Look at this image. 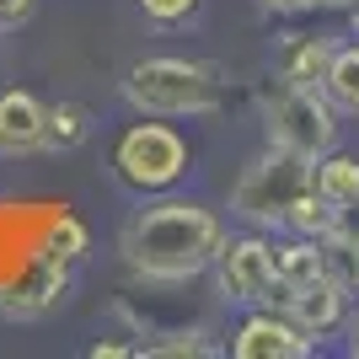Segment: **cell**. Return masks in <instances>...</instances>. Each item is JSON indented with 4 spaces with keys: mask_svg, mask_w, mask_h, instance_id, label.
<instances>
[{
    "mask_svg": "<svg viewBox=\"0 0 359 359\" xmlns=\"http://www.w3.org/2000/svg\"><path fill=\"white\" fill-rule=\"evenodd\" d=\"M348 354H354V359H359V311H354V316H348Z\"/></svg>",
    "mask_w": 359,
    "mask_h": 359,
    "instance_id": "26",
    "label": "cell"
},
{
    "mask_svg": "<svg viewBox=\"0 0 359 359\" xmlns=\"http://www.w3.org/2000/svg\"><path fill=\"white\" fill-rule=\"evenodd\" d=\"M32 16V0H0V32L16 27V22H27Z\"/></svg>",
    "mask_w": 359,
    "mask_h": 359,
    "instance_id": "22",
    "label": "cell"
},
{
    "mask_svg": "<svg viewBox=\"0 0 359 359\" xmlns=\"http://www.w3.org/2000/svg\"><path fill=\"white\" fill-rule=\"evenodd\" d=\"M140 11H145V22L172 27V22H188V16L198 11V0H140Z\"/></svg>",
    "mask_w": 359,
    "mask_h": 359,
    "instance_id": "19",
    "label": "cell"
},
{
    "mask_svg": "<svg viewBox=\"0 0 359 359\" xmlns=\"http://www.w3.org/2000/svg\"><path fill=\"white\" fill-rule=\"evenodd\" d=\"M145 354H215V344H204V332H188V338H172V344H150Z\"/></svg>",
    "mask_w": 359,
    "mask_h": 359,
    "instance_id": "21",
    "label": "cell"
},
{
    "mask_svg": "<svg viewBox=\"0 0 359 359\" xmlns=\"http://www.w3.org/2000/svg\"><path fill=\"white\" fill-rule=\"evenodd\" d=\"M65 290H70V257L43 247L11 285L0 290V316H6V322H43L65 300Z\"/></svg>",
    "mask_w": 359,
    "mask_h": 359,
    "instance_id": "7",
    "label": "cell"
},
{
    "mask_svg": "<svg viewBox=\"0 0 359 359\" xmlns=\"http://www.w3.org/2000/svg\"><path fill=\"white\" fill-rule=\"evenodd\" d=\"M263 135L300 161H322L327 150H338V107L322 86H279L263 102Z\"/></svg>",
    "mask_w": 359,
    "mask_h": 359,
    "instance_id": "4",
    "label": "cell"
},
{
    "mask_svg": "<svg viewBox=\"0 0 359 359\" xmlns=\"http://www.w3.org/2000/svg\"><path fill=\"white\" fill-rule=\"evenodd\" d=\"M43 118H48V107L38 102L32 91L6 86L0 91V156H6V161L38 156V150H43Z\"/></svg>",
    "mask_w": 359,
    "mask_h": 359,
    "instance_id": "10",
    "label": "cell"
},
{
    "mask_svg": "<svg viewBox=\"0 0 359 359\" xmlns=\"http://www.w3.org/2000/svg\"><path fill=\"white\" fill-rule=\"evenodd\" d=\"M273 279H279V290H300L311 279H322V241L295 236L285 247H273Z\"/></svg>",
    "mask_w": 359,
    "mask_h": 359,
    "instance_id": "12",
    "label": "cell"
},
{
    "mask_svg": "<svg viewBox=\"0 0 359 359\" xmlns=\"http://www.w3.org/2000/svg\"><path fill=\"white\" fill-rule=\"evenodd\" d=\"M113 172L135 194H161L188 172V145L166 123H135V129H123L118 150H113Z\"/></svg>",
    "mask_w": 359,
    "mask_h": 359,
    "instance_id": "5",
    "label": "cell"
},
{
    "mask_svg": "<svg viewBox=\"0 0 359 359\" xmlns=\"http://www.w3.org/2000/svg\"><path fill=\"white\" fill-rule=\"evenodd\" d=\"M43 247H48V252H60V257H70V263H75V257L86 252V225H81V220H70V215H60V225H54V231L43 236Z\"/></svg>",
    "mask_w": 359,
    "mask_h": 359,
    "instance_id": "18",
    "label": "cell"
},
{
    "mask_svg": "<svg viewBox=\"0 0 359 359\" xmlns=\"http://www.w3.org/2000/svg\"><path fill=\"white\" fill-rule=\"evenodd\" d=\"M123 97L129 107H140L145 118H188V113H210L220 107V70L198 60H172V54H156V60L129 65L123 75Z\"/></svg>",
    "mask_w": 359,
    "mask_h": 359,
    "instance_id": "2",
    "label": "cell"
},
{
    "mask_svg": "<svg viewBox=\"0 0 359 359\" xmlns=\"http://www.w3.org/2000/svg\"><path fill=\"white\" fill-rule=\"evenodd\" d=\"M322 91L338 113H359V38L332 48V65L322 75Z\"/></svg>",
    "mask_w": 359,
    "mask_h": 359,
    "instance_id": "14",
    "label": "cell"
},
{
    "mask_svg": "<svg viewBox=\"0 0 359 359\" xmlns=\"http://www.w3.org/2000/svg\"><path fill=\"white\" fill-rule=\"evenodd\" d=\"M311 188V161H300L290 150L269 145L231 188V215H241L257 231H285L295 198Z\"/></svg>",
    "mask_w": 359,
    "mask_h": 359,
    "instance_id": "3",
    "label": "cell"
},
{
    "mask_svg": "<svg viewBox=\"0 0 359 359\" xmlns=\"http://www.w3.org/2000/svg\"><path fill=\"white\" fill-rule=\"evenodd\" d=\"M91 140V113L81 102H54L43 118V150L65 156V150H81Z\"/></svg>",
    "mask_w": 359,
    "mask_h": 359,
    "instance_id": "15",
    "label": "cell"
},
{
    "mask_svg": "<svg viewBox=\"0 0 359 359\" xmlns=\"http://www.w3.org/2000/svg\"><path fill=\"white\" fill-rule=\"evenodd\" d=\"M348 16H354V38H359V6H348Z\"/></svg>",
    "mask_w": 359,
    "mask_h": 359,
    "instance_id": "27",
    "label": "cell"
},
{
    "mask_svg": "<svg viewBox=\"0 0 359 359\" xmlns=\"http://www.w3.org/2000/svg\"><path fill=\"white\" fill-rule=\"evenodd\" d=\"M269 11H285V16H295V11H311V0H263Z\"/></svg>",
    "mask_w": 359,
    "mask_h": 359,
    "instance_id": "23",
    "label": "cell"
},
{
    "mask_svg": "<svg viewBox=\"0 0 359 359\" xmlns=\"http://www.w3.org/2000/svg\"><path fill=\"white\" fill-rule=\"evenodd\" d=\"M348 300L354 295L322 273V279H311V285H300V290H273L269 306H279L290 322H300V327L322 344V338H332L338 327H348Z\"/></svg>",
    "mask_w": 359,
    "mask_h": 359,
    "instance_id": "9",
    "label": "cell"
},
{
    "mask_svg": "<svg viewBox=\"0 0 359 359\" xmlns=\"http://www.w3.org/2000/svg\"><path fill=\"white\" fill-rule=\"evenodd\" d=\"M118 354H129V348H123V344H97V348H91V359H118Z\"/></svg>",
    "mask_w": 359,
    "mask_h": 359,
    "instance_id": "24",
    "label": "cell"
},
{
    "mask_svg": "<svg viewBox=\"0 0 359 359\" xmlns=\"http://www.w3.org/2000/svg\"><path fill=\"white\" fill-rule=\"evenodd\" d=\"M311 188L327 198V204H354L359 198V156L327 150L322 161H311Z\"/></svg>",
    "mask_w": 359,
    "mask_h": 359,
    "instance_id": "13",
    "label": "cell"
},
{
    "mask_svg": "<svg viewBox=\"0 0 359 359\" xmlns=\"http://www.w3.org/2000/svg\"><path fill=\"white\" fill-rule=\"evenodd\" d=\"M231 354H236V359H311L316 338L300 327V322H290L279 306H263V311H252L236 327Z\"/></svg>",
    "mask_w": 359,
    "mask_h": 359,
    "instance_id": "8",
    "label": "cell"
},
{
    "mask_svg": "<svg viewBox=\"0 0 359 359\" xmlns=\"http://www.w3.org/2000/svg\"><path fill=\"white\" fill-rule=\"evenodd\" d=\"M215 290L231 306H269L279 279H273V241L263 236H231L215 252Z\"/></svg>",
    "mask_w": 359,
    "mask_h": 359,
    "instance_id": "6",
    "label": "cell"
},
{
    "mask_svg": "<svg viewBox=\"0 0 359 359\" xmlns=\"http://www.w3.org/2000/svg\"><path fill=\"white\" fill-rule=\"evenodd\" d=\"M332 38H316V32H290L279 43V86H322V75L332 65Z\"/></svg>",
    "mask_w": 359,
    "mask_h": 359,
    "instance_id": "11",
    "label": "cell"
},
{
    "mask_svg": "<svg viewBox=\"0 0 359 359\" xmlns=\"http://www.w3.org/2000/svg\"><path fill=\"white\" fill-rule=\"evenodd\" d=\"M285 231H290V236H316V241H322L332 231V204L316 194V188H306V194L295 198V210H290Z\"/></svg>",
    "mask_w": 359,
    "mask_h": 359,
    "instance_id": "16",
    "label": "cell"
},
{
    "mask_svg": "<svg viewBox=\"0 0 359 359\" xmlns=\"http://www.w3.org/2000/svg\"><path fill=\"white\" fill-rule=\"evenodd\" d=\"M220 241L225 231L215 220V210H204L194 198H161L123 225L118 252L150 285H182V279H194L215 263Z\"/></svg>",
    "mask_w": 359,
    "mask_h": 359,
    "instance_id": "1",
    "label": "cell"
},
{
    "mask_svg": "<svg viewBox=\"0 0 359 359\" xmlns=\"http://www.w3.org/2000/svg\"><path fill=\"white\" fill-rule=\"evenodd\" d=\"M322 273H327L332 285H344L348 295H359V247L322 236Z\"/></svg>",
    "mask_w": 359,
    "mask_h": 359,
    "instance_id": "17",
    "label": "cell"
},
{
    "mask_svg": "<svg viewBox=\"0 0 359 359\" xmlns=\"http://www.w3.org/2000/svg\"><path fill=\"white\" fill-rule=\"evenodd\" d=\"M332 241H348V247H359V198L354 204H332Z\"/></svg>",
    "mask_w": 359,
    "mask_h": 359,
    "instance_id": "20",
    "label": "cell"
},
{
    "mask_svg": "<svg viewBox=\"0 0 359 359\" xmlns=\"http://www.w3.org/2000/svg\"><path fill=\"white\" fill-rule=\"evenodd\" d=\"M348 6H359V0H311V11H348Z\"/></svg>",
    "mask_w": 359,
    "mask_h": 359,
    "instance_id": "25",
    "label": "cell"
}]
</instances>
